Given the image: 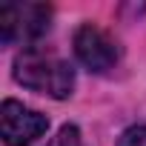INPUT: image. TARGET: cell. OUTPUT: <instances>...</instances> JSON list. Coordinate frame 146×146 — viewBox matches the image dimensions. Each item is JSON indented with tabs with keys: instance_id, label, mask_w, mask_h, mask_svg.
<instances>
[{
	"instance_id": "obj_5",
	"label": "cell",
	"mask_w": 146,
	"mask_h": 146,
	"mask_svg": "<svg viewBox=\"0 0 146 146\" xmlns=\"http://www.w3.org/2000/svg\"><path fill=\"white\" fill-rule=\"evenodd\" d=\"M46 146H86V140H83V135H80V129L75 123H66V126L57 129V135Z\"/></svg>"
},
{
	"instance_id": "obj_6",
	"label": "cell",
	"mask_w": 146,
	"mask_h": 146,
	"mask_svg": "<svg viewBox=\"0 0 146 146\" xmlns=\"http://www.w3.org/2000/svg\"><path fill=\"white\" fill-rule=\"evenodd\" d=\"M117 146H146V126H129L117 137Z\"/></svg>"
},
{
	"instance_id": "obj_3",
	"label": "cell",
	"mask_w": 146,
	"mask_h": 146,
	"mask_svg": "<svg viewBox=\"0 0 146 146\" xmlns=\"http://www.w3.org/2000/svg\"><path fill=\"white\" fill-rule=\"evenodd\" d=\"M49 129V117L17 103V100H3L0 106V135L6 146H29L35 143L43 132Z\"/></svg>"
},
{
	"instance_id": "obj_4",
	"label": "cell",
	"mask_w": 146,
	"mask_h": 146,
	"mask_svg": "<svg viewBox=\"0 0 146 146\" xmlns=\"http://www.w3.org/2000/svg\"><path fill=\"white\" fill-rule=\"evenodd\" d=\"M75 54L89 72H106V69H112L117 63L120 49L109 37V32H103L100 26L83 23L75 32Z\"/></svg>"
},
{
	"instance_id": "obj_2",
	"label": "cell",
	"mask_w": 146,
	"mask_h": 146,
	"mask_svg": "<svg viewBox=\"0 0 146 146\" xmlns=\"http://www.w3.org/2000/svg\"><path fill=\"white\" fill-rule=\"evenodd\" d=\"M52 26V9L46 3H6L0 6V40L6 46L32 43Z\"/></svg>"
},
{
	"instance_id": "obj_1",
	"label": "cell",
	"mask_w": 146,
	"mask_h": 146,
	"mask_svg": "<svg viewBox=\"0 0 146 146\" xmlns=\"http://www.w3.org/2000/svg\"><path fill=\"white\" fill-rule=\"evenodd\" d=\"M15 80L32 92L49 95L54 100H63L75 89V69L60 54L43 52L37 46L23 49L15 57Z\"/></svg>"
}]
</instances>
